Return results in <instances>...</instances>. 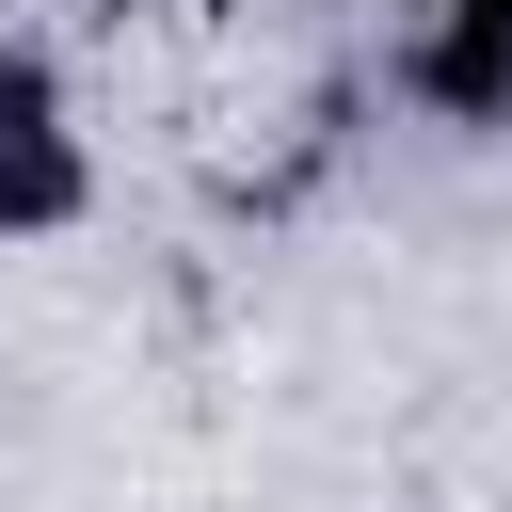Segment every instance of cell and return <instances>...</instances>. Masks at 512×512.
I'll return each instance as SVG.
<instances>
[{"instance_id": "6da1fadb", "label": "cell", "mask_w": 512, "mask_h": 512, "mask_svg": "<svg viewBox=\"0 0 512 512\" xmlns=\"http://www.w3.org/2000/svg\"><path fill=\"white\" fill-rule=\"evenodd\" d=\"M112 208V144H96V80L32 32H0V256H48Z\"/></svg>"}, {"instance_id": "7a4b0ae2", "label": "cell", "mask_w": 512, "mask_h": 512, "mask_svg": "<svg viewBox=\"0 0 512 512\" xmlns=\"http://www.w3.org/2000/svg\"><path fill=\"white\" fill-rule=\"evenodd\" d=\"M384 96L432 144H512V0H400Z\"/></svg>"}]
</instances>
